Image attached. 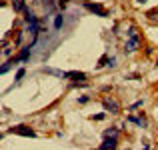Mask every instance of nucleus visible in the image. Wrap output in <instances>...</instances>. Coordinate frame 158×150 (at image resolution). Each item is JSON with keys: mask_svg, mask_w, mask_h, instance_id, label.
<instances>
[{"mask_svg": "<svg viewBox=\"0 0 158 150\" xmlns=\"http://www.w3.org/2000/svg\"><path fill=\"white\" fill-rule=\"evenodd\" d=\"M14 48H16L14 44H12V46H10V44H8V46L2 50V54H4V56H12V52H14Z\"/></svg>", "mask_w": 158, "mask_h": 150, "instance_id": "nucleus-18", "label": "nucleus"}, {"mask_svg": "<svg viewBox=\"0 0 158 150\" xmlns=\"http://www.w3.org/2000/svg\"><path fill=\"white\" fill-rule=\"evenodd\" d=\"M102 106H104V112H110V114H118L120 112V102L112 96H104L102 98Z\"/></svg>", "mask_w": 158, "mask_h": 150, "instance_id": "nucleus-3", "label": "nucleus"}, {"mask_svg": "<svg viewBox=\"0 0 158 150\" xmlns=\"http://www.w3.org/2000/svg\"><path fill=\"white\" fill-rule=\"evenodd\" d=\"M30 44H28V46H22V48H20V52H18V56H14V58H12V64H18V62H26L28 60V58H30Z\"/></svg>", "mask_w": 158, "mask_h": 150, "instance_id": "nucleus-6", "label": "nucleus"}, {"mask_svg": "<svg viewBox=\"0 0 158 150\" xmlns=\"http://www.w3.org/2000/svg\"><path fill=\"white\" fill-rule=\"evenodd\" d=\"M84 8L88 12H92V14H96V16H102V18H106V16H108V10L102 6L100 2H90V0H84Z\"/></svg>", "mask_w": 158, "mask_h": 150, "instance_id": "nucleus-2", "label": "nucleus"}, {"mask_svg": "<svg viewBox=\"0 0 158 150\" xmlns=\"http://www.w3.org/2000/svg\"><path fill=\"white\" fill-rule=\"evenodd\" d=\"M118 134H120V130H118V128H114V126H112V128H106V130H104V134H102V136H104V138H118Z\"/></svg>", "mask_w": 158, "mask_h": 150, "instance_id": "nucleus-10", "label": "nucleus"}, {"mask_svg": "<svg viewBox=\"0 0 158 150\" xmlns=\"http://www.w3.org/2000/svg\"><path fill=\"white\" fill-rule=\"evenodd\" d=\"M62 26H64V16H62V14H56V16H54V28H56V30H60Z\"/></svg>", "mask_w": 158, "mask_h": 150, "instance_id": "nucleus-12", "label": "nucleus"}, {"mask_svg": "<svg viewBox=\"0 0 158 150\" xmlns=\"http://www.w3.org/2000/svg\"><path fill=\"white\" fill-rule=\"evenodd\" d=\"M66 4H68V0H58V8H62V10L66 8Z\"/></svg>", "mask_w": 158, "mask_h": 150, "instance_id": "nucleus-21", "label": "nucleus"}, {"mask_svg": "<svg viewBox=\"0 0 158 150\" xmlns=\"http://www.w3.org/2000/svg\"><path fill=\"white\" fill-rule=\"evenodd\" d=\"M12 8H14V12L16 14H20V12H24L26 10V0H12Z\"/></svg>", "mask_w": 158, "mask_h": 150, "instance_id": "nucleus-8", "label": "nucleus"}, {"mask_svg": "<svg viewBox=\"0 0 158 150\" xmlns=\"http://www.w3.org/2000/svg\"><path fill=\"white\" fill-rule=\"evenodd\" d=\"M98 150H118V138H104Z\"/></svg>", "mask_w": 158, "mask_h": 150, "instance_id": "nucleus-7", "label": "nucleus"}, {"mask_svg": "<svg viewBox=\"0 0 158 150\" xmlns=\"http://www.w3.org/2000/svg\"><path fill=\"white\" fill-rule=\"evenodd\" d=\"M24 74H26V68H18V72H16V76H14V80L16 82H20L24 78Z\"/></svg>", "mask_w": 158, "mask_h": 150, "instance_id": "nucleus-16", "label": "nucleus"}, {"mask_svg": "<svg viewBox=\"0 0 158 150\" xmlns=\"http://www.w3.org/2000/svg\"><path fill=\"white\" fill-rule=\"evenodd\" d=\"M90 102V96L88 94H82V96H78V104H88Z\"/></svg>", "mask_w": 158, "mask_h": 150, "instance_id": "nucleus-19", "label": "nucleus"}, {"mask_svg": "<svg viewBox=\"0 0 158 150\" xmlns=\"http://www.w3.org/2000/svg\"><path fill=\"white\" fill-rule=\"evenodd\" d=\"M8 134H18V136H26V138H34L36 130H32V128L26 126V124H16V126L8 128Z\"/></svg>", "mask_w": 158, "mask_h": 150, "instance_id": "nucleus-1", "label": "nucleus"}, {"mask_svg": "<svg viewBox=\"0 0 158 150\" xmlns=\"http://www.w3.org/2000/svg\"><path fill=\"white\" fill-rule=\"evenodd\" d=\"M140 44H142V38H140V34L130 36V38H126V42H124V52H126V54L136 52V50L140 48Z\"/></svg>", "mask_w": 158, "mask_h": 150, "instance_id": "nucleus-4", "label": "nucleus"}, {"mask_svg": "<svg viewBox=\"0 0 158 150\" xmlns=\"http://www.w3.org/2000/svg\"><path fill=\"white\" fill-rule=\"evenodd\" d=\"M136 34H138L136 26H128V28H126V38H130V36H136Z\"/></svg>", "mask_w": 158, "mask_h": 150, "instance_id": "nucleus-15", "label": "nucleus"}, {"mask_svg": "<svg viewBox=\"0 0 158 150\" xmlns=\"http://www.w3.org/2000/svg\"><path fill=\"white\" fill-rule=\"evenodd\" d=\"M106 118V112H100V114H92L90 120H104Z\"/></svg>", "mask_w": 158, "mask_h": 150, "instance_id": "nucleus-20", "label": "nucleus"}, {"mask_svg": "<svg viewBox=\"0 0 158 150\" xmlns=\"http://www.w3.org/2000/svg\"><path fill=\"white\" fill-rule=\"evenodd\" d=\"M10 68H12V62H10V60H8V62H4V64L0 66V76H2V74H6Z\"/></svg>", "mask_w": 158, "mask_h": 150, "instance_id": "nucleus-14", "label": "nucleus"}, {"mask_svg": "<svg viewBox=\"0 0 158 150\" xmlns=\"http://www.w3.org/2000/svg\"><path fill=\"white\" fill-rule=\"evenodd\" d=\"M108 66H112V68L116 66V58H114V56H112V58H108Z\"/></svg>", "mask_w": 158, "mask_h": 150, "instance_id": "nucleus-22", "label": "nucleus"}, {"mask_svg": "<svg viewBox=\"0 0 158 150\" xmlns=\"http://www.w3.org/2000/svg\"><path fill=\"white\" fill-rule=\"evenodd\" d=\"M146 18L150 20V22H158V8H152V10L146 12Z\"/></svg>", "mask_w": 158, "mask_h": 150, "instance_id": "nucleus-11", "label": "nucleus"}, {"mask_svg": "<svg viewBox=\"0 0 158 150\" xmlns=\"http://www.w3.org/2000/svg\"><path fill=\"white\" fill-rule=\"evenodd\" d=\"M0 140H2V134H0Z\"/></svg>", "mask_w": 158, "mask_h": 150, "instance_id": "nucleus-25", "label": "nucleus"}, {"mask_svg": "<svg viewBox=\"0 0 158 150\" xmlns=\"http://www.w3.org/2000/svg\"><path fill=\"white\" fill-rule=\"evenodd\" d=\"M108 58H110V56H108V54H104V56H102L100 60H98L96 68H104V66H108Z\"/></svg>", "mask_w": 158, "mask_h": 150, "instance_id": "nucleus-13", "label": "nucleus"}, {"mask_svg": "<svg viewBox=\"0 0 158 150\" xmlns=\"http://www.w3.org/2000/svg\"><path fill=\"white\" fill-rule=\"evenodd\" d=\"M156 66H158V58H156Z\"/></svg>", "mask_w": 158, "mask_h": 150, "instance_id": "nucleus-24", "label": "nucleus"}, {"mask_svg": "<svg viewBox=\"0 0 158 150\" xmlns=\"http://www.w3.org/2000/svg\"><path fill=\"white\" fill-rule=\"evenodd\" d=\"M24 22H26V24H34V22H38L36 14L30 10V8H26V10H24Z\"/></svg>", "mask_w": 158, "mask_h": 150, "instance_id": "nucleus-9", "label": "nucleus"}, {"mask_svg": "<svg viewBox=\"0 0 158 150\" xmlns=\"http://www.w3.org/2000/svg\"><path fill=\"white\" fill-rule=\"evenodd\" d=\"M62 78H64V80L74 78V80H78V82H74V84H86V78H88V76H86L84 72H76V70H72V72H64V74H62Z\"/></svg>", "mask_w": 158, "mask_h": 150, "instance_id": "nucleus-5", "label": "nucleus"}, {"mask_svg": "<svg viewBox=\"0 0 158 150\" xmlns=\"http://www.w3.org/2000/svg\"><path fill=\"white\" fill-rule=\"evenodd\" d=\"M134 2H136V4H146L148 0H134Z\"/></svg>", "mask_w": 158, "mask_h": 150, "instance_id": "nucleus-23", "label": "nucleus"}, {"mask_svg": "<svg viewBox=\"0 0 158 150\" xmlns=\"http://www.w3.org/2000/svg\"><path fill=\"white\" fill-rule=\"evenodd\" d=\"M142 106H144V100H136V102H134V104H132V106H130V108H128V110H130V112H132V110H138V108H142Z\"/></svg>", "mask_w": 158, "mask_h": 150, "instance_id": "nucleus-17", "label": "nucleus"}]
</instances>
